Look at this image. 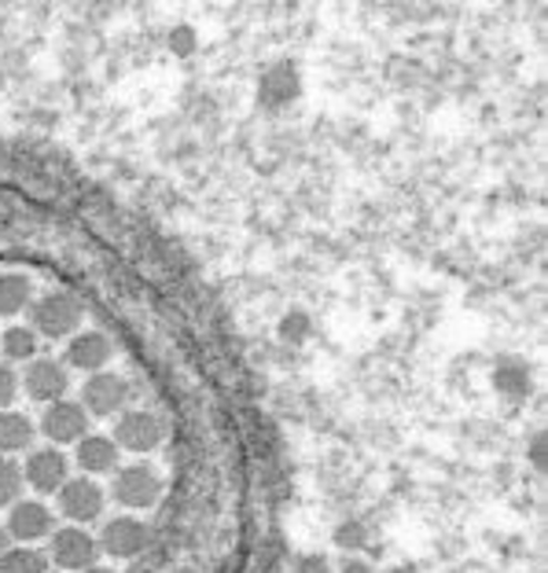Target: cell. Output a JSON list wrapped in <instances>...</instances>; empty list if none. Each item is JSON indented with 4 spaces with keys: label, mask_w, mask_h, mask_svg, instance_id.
Segmentation results:
<instances>
[{
    "label": "cell",
    "mask_w": 548,
    "mask_h": 573,
    "mask_svg": "<svg viewBox=\"0 0 548 573\" xmlns=\"http://www.w3.org/2000/svg\"><path fill=\"white\" fill-rule=\"evenodd\" d=\"M78 468L86 474H111L118 468V445L103 434H86L78 441Z\"/></svg>",
    "instance_id": "cell-13"
},
{
    "label": "cell",
    "mask_w": 548,
    "mask_h": 573,
    "mask_svg": "<svg viewBox=\"0 0 548 573\" xmlns=\"http://www.w3.org/2000/svg\"><path fill=\"white\" fill-rule=\"evenodd\" d=\"M97 552L100 544L92 541L86 530H78V525H70V530H59L52 533V563L63 566V570H89L97 563Z\"/></svg>",
    "instance_id": "cell-6"
},
{
    "label": "cell",
    "mask_w": 548,
    "mask_h": 573,
    "mask_svg": "<svg viewBox=\"0 0 548 573\" xmlns=\"http://www.w3.org/2000/svg\"><path fill=\"white\" fill-rule=\"evenodd\" d=\"M19 489H22V471L16 468V463L0 460V507H11V504H16Z\"/></svg>",
    "instance_id": "cell-20"
},
{
    "label": "cell",
    "mask_w": 548,
    "mask_h": 573,
    "mask_svg": "<svg viewBox=\"0 0 548 573\" xmlns=\"http://www.w3.org/2000/svg\"><path fill=\"white\" fill-rule=\"evenodd\" d=\"M494 382H497L500 393H519V398H522V393L530 390V372L522 364H516V361H505L494 372Z\"/></svg>",
    "instance_id": "cell-19"
},
{
    "label": "cell",
    "mask_w": 548,
    "mask_h": 573,
    "mask_svg": "<svg viewBox=\"0 0 548 573\" xmlns=\"http://www.w3.org/2000/svg\"><path fill=\"white\" fill-rule=\"evenodd\" d=\"M33 283L19 272H0V316H16L30 305Z\"/></svg>",
    "instance_id": "cell-15"
},
{
    "label": "cell",
    "mask_w": 548,
    "mask_h": 573,
    "mask_svg": "<svg viewBox=\"0 0 548 573\" xmlns=\"http://www.w3.org/2000/svg\"><path fill=\"white\" fill-rule=\"evenodd\" d=\"M59 511L70 519V522H92L100 519L103 511V489L92 482V478H74L59 489Z\"/></svg>",
    "instance_id": "cell-7"
},
{
    "label": "cell",
    "mask_w": 548,
    "mask_h": 573,
    "mask_svg": "<svg viewBox=\"0 0 548 573\" xmlns=\"http://www.w3.org/2000/svg\"><path fill=\"white\" fill-rule=\"evenodd\" d=\"M81 573H114V570H103V566H89V570H81Z\"/></svg>",
    "instance_id": "cell-29"
},
{
    "label": "cell",
    "mask_w": 548,
    "mask_h": 573,
    "mask_svg": "<svg viewBox=\"0 0 548 573\" xmlns=\"http://www.w3.org/2000/svg\"><path fill=\"white\" fill-rule=\"evenodd\" d=\"M390 573H420L416 566H398V570H390Z\"/></svg>",
    "instance_id": "cell-28"
},
{
    "label": "cell",
    "mask_w": 548,
    "mask_h": 573,
    "mask_svg": "<svg viewBox=\"0 0 548 573\" xmlns=\"http://www.w3.org/2000/svg\"><path fill=\"white\" fill-rule=\"evenodd\" d=\"M299 96V70H295L291 63H280V67H272L266 78H261V100L266 103H288Z\"/></svg>",
    "instance_id": "cell-14"
},
{
    "label": "cell",
    "mask_w": 548,
    "mask_h": 573,
    "mask_svg": "<svg viewBox=\"0 0 548 573\" xmlns=\"http://www.w3.org/2000/svg\"><path fill=\"white\" fill-rule=\"evenodd\" d=\"M336 544H339V547H361V544H365V530H361L357 522L339 525V530H336Z\"/></svg>",
    "instance_id": "cell-23"
},
{
    "label": "cell",
    "mask_w": 548,
    "mask_h": 573,
    "mask_svg": "<svg viewBox=\"0 0 548 573\" xmlns=\"http://www.w3.org/2000/svg\"><path fill=\"white\" fill-rule=\"evenodd\" d=\"M126 401H129V386L114 372H97L86 382V390H81V409L89 415H114L118 409H126Z\"/></svg>",
    "instance_id": "cell-5"
},
{
    "label": "cell",
    "mask_w": 548,
    "mask_h": 573,
    "mask_svg": "<svg viewBox=\"0 0 548 573\" xmlns=\"http://www.w3.org/2000/svg\"><path fill=\"white\" fill-rule=\"evenodd\" d=\"M33 441V423L22 412H0V452H22Z\"/></svg>",
    "instance_id": "cell-16"
},
{
    "label": "cell",
    "mask_w": 548,
    "mask_h": 573,
    "mask_svg": "<svg viewBox=\"0 0 548 573\" xmlns=\"http://www.w3.org/2000/svg\"><path fill=\"white\" fill-rule=\"evenodd\" d=\"M151 544V533L145 522L137 519H114L107 522V530L100 533V547L114 559H133Z\"/></svg>",
    "instance_id": "cell-9"
},
{
    "label": "cell",
    "mask_w": 548,
    "mask_h": 573,
    "mask_svg": "<svg viewBox=\"0 0 548 573\" xmlns=\"http://www.w3.org/2000/svg\"><path fill=\"white\" fill-rule=\"evenodd\" d=\"M177 573H192V570H177Z\"/></svg>",
    "instance_id": "cell-30"
},
{
    "label": "cell",
    "mask_w": 548,
    "mask_h": 573,
    "mask_svg": "<svg viewBox=\"0 0 548 573\" xmlns=\"http://www.w3.org/2000/svg\"><path fill=\"white\" fill-rule=\"evenodd\" d=\"M8 544H11V536H8V530H4V525H0V555L8 552Z\"/></svg>",
    "instance_id": "cell-27"
},
{
    "label": "cell",
    "mask_w": 548,
    "mask_h": 573,
    "mask_svg": "<svg viewBox=\"0 0 548 573\" xmlns=\"http://www.w3.org/2000/svg\"><path fill=\"white\" fill-rule=\"evenodd\" d=\"M49 570V559L38 547H8L0 555V573H44Z\"/></svg>",
    "instance_id": "cell-17"
},
{
    "label": "cell",
    "mask_w": 548,
    "mask_h": 573,
    "mask_svg": "<svg viewBox=\"0 0 548 573\" xmlns=\"http://www.w3.org/2000/svg\"><path fill=\"white\" fill-rule=\"evenodd\" d=\"M67 471H70V463H67L63 452H59V449H38L27 460V468H22V478H27L38 493H59V489L70 482Z\"/></svg>",
    "instance_id": "cell-8"
},
{
    "label": "cell",
    "mask_w": 548,
    "mask_h": 573,
    "mask_svg": "<svg viewBox=\"0 0 548 573\" xmlns=\"http://www.w3.org/2000/svg\"><path fill=\"white\" fill-rule=\"evenodd\" d=\"M0 350H4L8 361H33V353H38V334H33V328H8L0 334Z\"/></svg>",
    "instance_id": "cell-18"
},
{
    "label": "cell",
    "mask_w": 548,
    "mask_h": 573,
    "mask_svg": "<svg viewBox=\"0 0 548 573\" xmlns=\"http://www.w3.org/2000/svg\"><path fill=\"white\" fill-rule=\"evenodd\" d=\"M309 334V316H302V313H288L280 320V339L283 342H302Z\"/></svg>",
    "instance_id": "cell-21"
},
{
    "label": "cell",
    "mask_w": 548,
    "mask_h": 573,
    "mask_svg": "<svg viewBox=\"0 0 548 573\" xmlns=\"http://www.w3.org/2000/svg\"><path fill=\"white\" fill-rule=\"evenodd\" d=\"M16 390H19V375L11 372L8 364H0V412H4L11 401H16Z\"/></svg>",
    "instance_id": "cell-22"
},
{
    "label": "cell",
    "mask_w": 548,
    "mask_h": 573,
    "mask_svg": "<svg viewBox=\"0 0 548 573\" xmlns=\"http://www.w3.org/2000/svg\"><path fill=\"white\" fill-rule=\"evenodd\" d=\"M111 339L100 331H86V334H74L67 345V364L70 368H81V372H100V368L111 361Z\"/></svg>",
    "instance_id": "cell-12"
},
{
    "label": "cell",
    "mask_w": 548,
    "mask_h": 573,
    "mask_svg": "<svg viewBox=\"0 0 548 573\" xmlns=\"http://www.w3.org/2000/svg\"><path fill=\"white\" fill-rule=\"evenodd\" d=\"M170 48L177 56H188L196 48V33H192V27H177L173 33H170Z\"/></svg>",
    "instance_id": "cell-24"
},
{
    "label": "cell",
    "mask_w": 548,
    "mask_h": 573,
    "mask_svg": "<svg viewBox=\"0 0 548 573\" xmlns=\"http://www.w3.org/2000/svg\"><path fill=\"white\" fill-rule=\"evenodd\" d=\"M52 511L38 504V500H16L11 504V515H8V536H16V541H41V536L52 533Z\"/></svg>",
    "instance_id": "cell-10"
},
{
    "label": "cell",
    "mask_w": 548,
    "mask_h": 573,
    "mask_svg": "<svg viewBox=\"0 0 548 573\" xmlns=\"http://www.w3.org/2000/svg\"><path fill=\"white\" fill-rule=\"evenodd\" d=\"M22 386H27V393L33 401H44V404H56L59 398L67 393L70 379H67V368L59 361H33L27 368V375H22Z\"/></svg>",
    "instance_id": "cell-11"
},
{
    "label": "cell",
    "mask_w": 548,
    "mask_h": 573,
    "mask_svg": "<svg viewBox=\"0 0 548 573\" xmlns=\"http://www.w3.org/2000/svg\"><path fill=\"white\" fill-rule=\"evenodd\" d=\"M299 573H331L328 563H325V555H309L299 563Z\"/></svg>",
    "instance_id": "cell-25"
},
{
    "label": "cell",
    "mask_w": 548,
    "mask_h": 573,
    "mask_svg": "<svg viewBox=\"0 0 548 573\" xmlns=\"http://www.w3.org/2000/svg\"><path fill=\"white\" fill-rule=\"evenodd\" d=\"M162 420L155 412H145V409H133V412H126L122 420H118L114 426V445L118 449H129V452H151V449H159V441H162Z\"/></svg>",
    "instance_id": "cell-3"
},
{
    "label": "cell",
    "mask_w": 548,
    "mask_h": 573,
    "mask_svg": "<svg viewBox=\"0 0 548 573\" xmlns=\"http://www.w3.org/2000/svg\"><path fill=\"white\" fill-rule=\"evenodd\" d=\"M114 500L126 507H151L162 493V478L155 474L148 463H133V468H122L114 474Z\"/></svg>",
    "instance_id": "cell-2"
},
{
    "label": "cell",
    "mask_w": 548,
    "mask_h": 573,
    "mask_svg": "<svg viewBox=\"0 0 548 573\" xmlns=\"http://www.w3.org/2000/svg\"><path fill=\"white\" fill-rule=\"evenodd\" d=\"M41 430L56 445H74V441L89 434V412L74 401H56L49 404V412H44Z\"/></svg>",
    "instance_id": "cell-4"
},
{
    "label": "cell",
    "mask_w": 548,
    "mask_h": 573,
    "mask_svg": "<svg viewBox=\"0 0 548 573\" xmlns=\"http://www.w3.org/2000/svg\"><path fill=\"white\" fill-rule=\"evenodd\" d=\"M339 573H372V570H368V563H361V559H347Z\"/></svg>",
    "instance_id": "cell-26"
},
{
    "label": "cell",
    "mask_w": 548,
    "mask_h": 573,
    "mask_svg": "<svg viewBox=\"0 0 548 573\" xmlns=\"http://www.w3.org/2000/svg\"><path fill=\"white\" fill-rule=\"evenodd\" d=\"M81 316H86V309H81L78 298L67 291L44 294L41 302L30 309L33 334H44V339H67V334H74Z\"/></svg>",
    "instance_id": "cell-1"
}]
</instances>
